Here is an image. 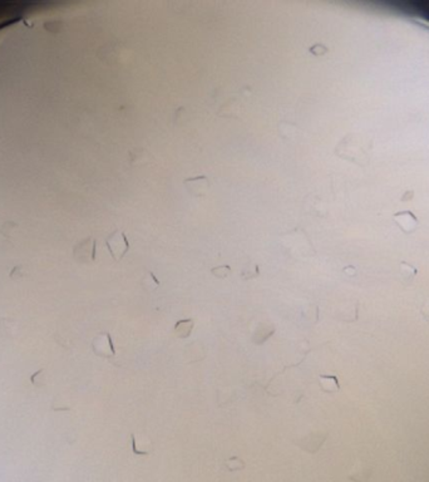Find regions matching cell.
<instances>
[{
	"label": "cell",
	"mask_w": 429,
	"mask_h": 482,
	"mask_svg": "<svg viewBox=\"0 0 429 482\" xmlns=\"http://www.w3.org/2000/svg\"><path fill=\"white\" fill-rule=\"evenodd\" d=\"M160 285V281L158 279L153 275L151 271H147V274L145 275V278L142 279V286L148 291H153L158 288Z\"/></svg>",
	"instance_id": "obj_12"
},
{
	"label": "cell",
	"mask_w": 429,
	"mask_h": 482,
	"mask_svg": "<svg viewBox=\"0 0 429 482\" xmlns=\"http://www.w3.org/2000/svg\"><path fill=\"white\" fill-rule=\"evenodd\" d=\"M420 313H421V315L424 316V319H425V320L429 323V301H428V303L424 304L423 306H421Z\"/></svg>",
	"instance_id": "obj_15"
},
{
	"label": "cell",
	"mask_w": 429,
	"mask_h": 482,
	"mask_svg": "<svg viewBox=\"0 0 429 482\" xmlns=\"http://www.w3.org/2000/svg\"><path fill=\"white\" fill-rule=\"evenodd\" d=\"M324 52H326V49H324L321 46H314L310 48V53L312 54H323Z\"/></svg>",
	"instance_id": "obj_16"
},
{
	"label": "cell",
	"mask_w": 429,
	"mask_h": 482,
	"mask_svg": "<svg viewBox=\"0 0 429 482\" xmlns=\"http://www.w3.org/2000/svg\"><path fill=\"white\" fill-rule=\"evenodd\" d=\"M132 439V451L135 454H140V456H147L152 452L153 446L151 443L150 438L145 434L140 433H132L131 436Z\"/></svg>",
	"instance_id": "obj_4"
},
{
	"label": "cell",
	"mask_w": 429,
	"mask_h": 482,
	"mask_svg": "<svg viewBox=\"0 0 429 482\" xmlns=\"http://www.w3.org/2000/svg\"><path fill=\"white\" fill-rule=\"evenodd\" d=\"M183 185L187 189L188 194L193 197H203L208 194L211 189V181L207 176L188 177L183 181Z\"/></svg>",
	"instance_id": "obj_3"
},
{
	"label": "cell",
	"mask_w": 429,
	"mask_h": 482,
	"mask_svg": "<svg viewBox=\"0 0 429 482\" xmlns=\"http://www.w3.org/2000/svg\"><path fill=\"white\" fill-rule=\"evenodd\" d=\"M282 245L286 250L287 254L292 256H304L307 255V250L309 248L311 249V244H310L309 239L306 236V232L301 230L300 227H295L291 231L282 234Z\"/></svg>",
	"instance_id": "obj_1"
},
{
	"label": "cell",
	"mask_w": 429,
	"mask_h": 482,
	"mask_svg": "<svg viewBox=\"0 0 429 482\" xmlns=\"http://www.w3.org/2000/svg\"><path fill=\"white\" fill-rule=\"evenodd\" d=\"M320 385L325 392H335V390H340V383L336 375L334 374H326L320 375Z\"/></svg>",
	"instance_id": "obj_10"
},
{
	"label": "cell",
	"mask_w": 429,
	"mask_h": 482,
	"mask_svg": "<svg viewBox=\"0 0 429 482\" xmlns=\"http://www.w3.org/2000/svg\"><path fill=\"white\" fill-rule=\"evenodd\" d=\"M241 110H242V105L240 98L231 97L227 101H225L224 105L220 107L219 116H221V117H226V118H237L239 117L240 112H241Z\"/></svg>",
	"instance_id": "obj_6"
},
{
	"label": "cell",
	"mask_w": 429,
	"mask_h": 482,
	"mask_svg": "<svg viewBox=\"0 0 429 482\" xmlns=\"http://www.w3.org/2000/svg\"><path fill=\"white\" fill-rule=\"evenodd\" d=\"M153 161H155V156L146 148L137 147L130 151L131 166H145V165L152 164Z\"/></svg>",
	"instance_id": "obj_5"
},
{
	"label": "cell",
	"mask_w": 429,
	"mask_h": 482,
	"mask_svg": "<svg viewBox=\"0 0 429 482\" xmlns=\"http://www.w3.org/2000/svg\"><path fill=\"white\" fill-rule=\"evenodd\" d=\"M106 244L111 255L116 261L122 260L127 251L130 250V243H128L127 236L125 232L120 231V230H116L107 237Z\"/></svg>",
	"instance_id": "obj_2"
},
{
	"label": "cell",
	"mask_w": 429,
	"mask_h": 482,
	"mask_svg": "<svg viewBox=\"0 0 429 482\" xmlns=\"http://www.w3.org/2000/svg\"><path fill=\"white\" fill-rule=\"evenodd\" d=\"M125 52H126L125 46H123L122 43H120V42H117V43H112L110 44V46L104 47V53H106V56H104L103 59L115 63V62L121 61V59L123 58Z\"/></svg>",
	"instance_id": "obj_7"
},
{
	"label": "cell",
	"mask_w": 429,
	"mask_h": 482,
	"mask_svg": "<svg viewBox=\"0 0 429 482\" xmlns=\"http://www.w3.org/2000/svg\"><path fill=\"white\" fill-rule=\"evenodd\" d=\"M195 325L193 319H183L178 320L175 325V334L178 338H187L192 332V328Z\"/></svg>",
	"instance_id": "obj_9"
},
{
	"label": "cell",
	"mask_w": 429,
	"mask_h": 482,
	"mask_svg": "<svg viewBox=\"0 0 429 482\" xmlns=\"http://www.w3.org/2000/svg\"><path fill=\"white\" fill-rule=\"evenodd\" d=\"M230 273H231V268L229 265H221L211 269V274H213V275L220 279L226 278V276H229Z\"/></svg>",
	"instance_id": "obj_14"
},
{
	"label": "cell",
	"mask_w": 429,
	"mask_h": 482,
	"mask_svg": "<svg viewBox=\"0 0 429 482\" xmlns=\"http://www.w3.org/2000/svg\"><path fill=\"white\" fill-rule=\"evenodd\" d=\"M259 275H260L259 265L254 263H247V265L245 266L241 271L242 280H251V279L257 278Z\"/></svg>",
	"instance_id": "obj_11"
},
{
	"label": "cell",
	"mask_w": 429,
	"mask_h": 482,
	"mask_svg": "<svg viewBox=\"0 0 429 482\" xmlns=\"http://www.w3.org/2000/svg\"><path fill=\"white\" fill-rule=\"evenodd\" d=\"M279 133L282 138L292 140V138H296L300 135V128L295 123L289 122V121H282V122L279 123Z\"/></svg>",
	"instance_id": "obj_8"
},
{
	"label": "cell",
	"mask_w": 429,
	"mask_h": 482,
	"mask_svg": "<svg viewBox=\"0 0 429 482\" xmlns=\"http://www.w3.org/2000/svg\"><path fill=\"white\" fill-rule=\"evenodd\" d=\"M225 464H226V467L231 472L240 471V469L245 468V462L242 461L241 458H239V457H236V456L230 457L229 459H226V461H225Z\"/></svg>",
	"instance_id": "obj_13"
}]
</instances>
